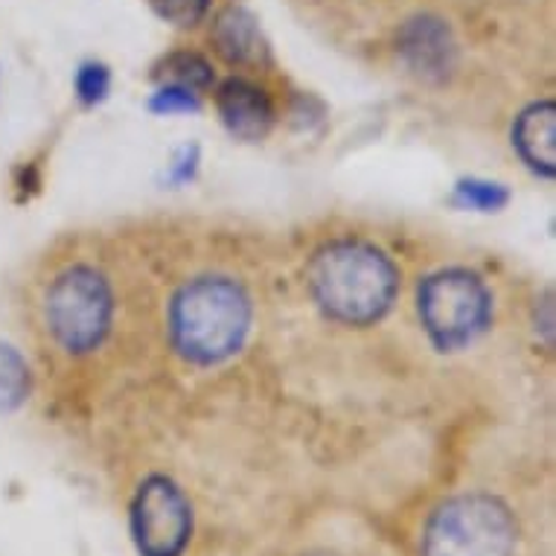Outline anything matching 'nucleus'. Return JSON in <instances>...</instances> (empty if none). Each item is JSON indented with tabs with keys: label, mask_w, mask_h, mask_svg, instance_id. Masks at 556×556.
Here are the masks:
<instances>
[{
	"label": "nucleus",
	"mask_w": 556,
	"mask_h": 556,
	"mask_svg": "<svg viewBox=\"0 0 556 556\" xmlns=\"http://www.w3.org/2000/svg\"><path fill=\"white\" fill-rule=\"evenodd\" d=\"M309 286L329 318L362 327L391 309L400 289V274L384 251L344 239L315 254L309 265Z\"/></svg>",
	"instance_id": "obj_1"
},
{
	"label": "nucleus",
	"mask_w": 556,
	"mask_h": 556,
	"mask_svg": "<svg viewBox=\"0 0 556 556\" xmlns=\"http://www.w3.org/2000/svg\"><path fill=\"white\" fill-rule=\"evenodd\" d=\"M251 329V301L230 277H199L173 303V338L195 365H219Z\"/></svg>",
	"instance_id": "obj_2"
},
{
	"label": "nucleus",
	"mask_w": 556,
	"mask_h": 556,
	"mask_svg": "<svg viewBox=\"0 0 556 556\" xmlns=\"http://www.w3.org/2000/svg\"><path fill=\"white\" fill-rule=\"evenodd\" d=\"M519 528L510 507L486 493L455 495L431 513L422 556H513Z\"/></svg>",
	"instance_id": "obj_3"
},
{
	"label": "nucleus",
	"mask_w": 556,
	"mask_h": 556,
	"mask_svg": "<svg viewBox=\"0 0 556 556\" xmlns=\"http://www.w3.org/2000/svg\"><path fill=\"white\" fill-rule=\"evenodd\" d=\"M114 298L109 280L91 265H74L53 280L45 298V320L55 344L67 353H88L111 327Z\"/></svg>",
	"instance_id": "obj_4"
},
{
	"label": "nucleus",
	"mask_w": 556,
	"mask_h": 556,
	"mask_svg": "<svg viewBox=\"0 0 556 556\" xmlns=\"http://www.w3.org/2000/svg\"><path fill=\"white\" fill-rule=\"evenodd\" d=\"M420 320L440 350H460L481 336L490 320V292L478 274L446 268L420 286Z\"/></svg>",
	"instance_id": "obj_5"
},
{
	"label": "nucleus",
	"mask_w": 556,
	"mask_h": 556,
	"mask_svg": "<svg viewBox=\"0 0 556 556\" xmlns=\"http://www.w3.org/2000/svg\"><path fill=\"white\" fill-rule=\"evenodd\" d=\"M192 536V507L181 486L152 475L137 486L131 502V539L140 556H181Z\"/></svg>",
	"instance_id": "obj_6"
},
{
	"label": "nucleus",
	"mask_w": 556,
	"mask_h": 556,
	"mask_svg": "<svg viewBox=\"0 0 556 556\" xmlns=\"http://www.w3.org/2000/svg\"><path fill=\"white\" fill-rule=\"evenodd\" d=\"M216 105L230 135L242 140H260L271 128V100L265 97L263 88H256L248 79H228L216 93Z\"/></svg>",
	"instance_id": "obj_7"
},
{
	"label": "nucleus",
	"mask_w": 556,
	"mask_h": 556,
	"mask_svg": "<svg viewBox=\"0 0 556 556\" xmlns=\"http://www.w3.org/2000/svg\"><path fill=\"white\" fill-rule=\"evenodd\" d=\"M513 143L519 149L521 161L533 173L551 175L556 173V105L551 100L533 102L516 119L513 128Z\"/></svg>",
	"instance_id": "obj_8"
},
{
	"label": "nucleus",
	"mask_w": 556,
	"mask_h": 556,
	"mask_svg": "<svg viewBox=\"0 0 556 556\" xmlns=\"http://www.w3.org/2000/svg\"><path fill=\"white\" fill-rule=\"evenodd\" d=\"M213 41H216V50L233 64H256L265 55L263 33L256 27L254 15L237 7L222 12L213 29Z\"/></svg>",
	"instance_id": "obj_9"
},
{
	"label": "nucleus",
	"mask_w": 556,
	"mask_h": 556,
	"mask_svg": "<svg viewBox=\"0 0 556 556\" xmlns=\"http://www.w3.org/2000/svg\"><path fill=\"white\" fill-rule=\"evenodd\" d=\"M405 53L410 62L422 71H446L452 55H455V41L448 36V27L438 18L414 21L405 33Z\"/></svg>",
	"instance_id": "obj_10"
},
{
	"label": "nucleus",
	"mask_w": 556,
	"mask_h": 556,
	"mask_svg": "<svg viewBox=\"0 0 556 556\" xmlns=\"http://www.w3.org/2000/svg\"><path fill=\"white\" fill-rule=\"evenodd\" d=\"M29 393V367L15 346L0 344V414L24 405Z\"/></svg>",
	"instance_id": "obj_11"
},
{
	"label": "nucleus",
	"mask_w": 556,
	"mask_h": 556,
	"mask_svg": "<svg viewBox=\"0 0 556 556\" xmlns=\"http://www.w3.org/2000/svg\"><path fill=\"white\" fill-rule=\"evenodd\" d=\"M507 201H510V192L504 190L502 184L466 178V181H460L455 187V204L457 207H464V211L495 213L502 211Z\"/></svg>",
	"instance_id": "obj_12"
},
{
	"label": "nucleus",
	"mask_w": 556,
	"mask_h": 556,
	"mask_svg": "<svg viewBox=\"0 0 556 556\" xmlns=\"http://www.w3.org/2000/svg\"><path fill=\"white\" fill-rule=\"evenodd\" d=\"M164 76H166V83L184 85V88H190V91H199V88H204V85H211L213 71H211V64L204 62L201 55L175 53L164 62Z\"/></svg>",
	"instance_id": "obj_13"
},
{
	"label": "nucleus",
	"mask_w": 556,
	"mask_h": 556,
	"mask_svg": "<svg viewBox=\"0 0 556 556\" xmlns=\"http://www.w3.org/2000/svg\"><path fill=\"white\" fill-rule=\"evenodd\" d=\"M147 3L157 18L178 29L195 27L211 7V0H147Z\"/></svg>",
	"instance_id": "obj_14"
},
{
	"label": "nucleus",
	"mask_w": 556,
	"mask_h": 556,
	"mask_svg": "<svg viewBox=\"0 0 556 556\" xmlns=\"http://www.w3.org/2000/svg\"><path fill=\"white\" fill-rule=\"evenodd\" d=\"M111 91V74L109 67L100 62H85L76 71V97L85 105H100Z\"/></svg>",
	"instance_id": "obj_15"
},
{
	"label": "nucleus",
	"mask_w": 556,
	"mask_h": 556,
	"mask_svg": "<svg viewBox=\"0 0 556 556\" xmlns=\"http://www.w3.org/2000/svg\"><path fill=\"white\" fill-rule=\"evenodd\" d=\"M149 109L155 111V114H195V111L201 109V102L199 93L190 91V88L166 83L164 88L152 97Z\"/></svg>",
	"instance_id": "obj_16"
}]
</instances>
